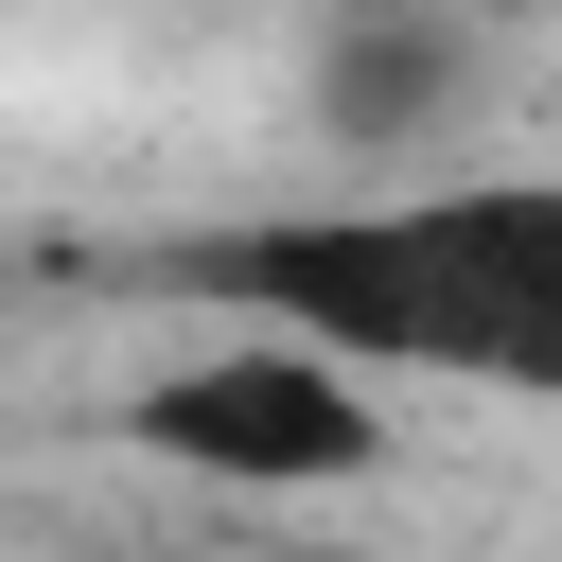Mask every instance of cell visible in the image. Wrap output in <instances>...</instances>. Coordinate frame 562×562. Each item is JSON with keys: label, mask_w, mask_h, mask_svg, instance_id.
<instances>
[{"label": "cell", "mask_w": 562, "mask_h": 562, "mask_svg": "<svg viewBox=\"0 0 562 562\" xmlns=\"http://www.w3.org/2000/svg\"><path fill=\"white\" fill-rule=\"evenodd\" d=\"M140 281L211 299V316H263V334H316L351 369H422V386H544L562 369V193L544 176L228 211V228H176Z\"/></svg>", "instance_id": "obj_1"}, {"label": "cell", "mask_w": 562, "mask_h": 562, "mask_svg": "<svg viewBox=\"0 0 562 562\" xmlns=\"http://www.w3.org/2000/svg\"><path fill=\"white\" fill-rule=\"evenodd\" d=\"M457 18H492V35H509V18H527V0H457Z\"/></svg>", "instance_id": "obj_4"}, {"label": "cell", "mask_w": 562, "mask_h": 562, "mask_svg": "<svg viewBox=\"0 0 562 562\" xmlns=\"http://www.w3.org/2000/svg\"><path fill=\"white\" fill-rule=\"evenodd\" d=\"M123 457H158L193 492H369L404 457V422H386V369L228 316L211 351H176V369L123 386Z\"/></svg>", "instance_id": "obj_2"}, {"label": "cell", "mask_w": 562, "mask_h": 562, "mask_svg": "<svg viewBox=\"0 0 562 562\" xmlns=\"http://www.w3.org/2000/svg\"><path fill=\"white\" fill-rule=\"evenodd\" d=\"M474 88H492V18H457V0H334L316 18V140H351V158L457 140Z\"/></svg>", "instance_id": "obj_3"}]
</instances>
